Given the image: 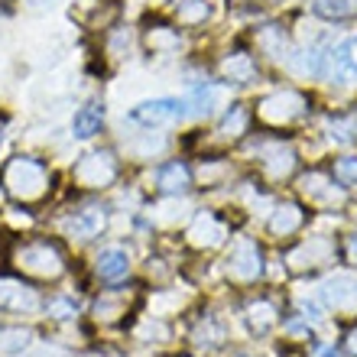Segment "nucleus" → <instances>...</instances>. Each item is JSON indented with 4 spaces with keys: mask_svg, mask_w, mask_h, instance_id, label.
<instances>
[{
    "mask_svg": "<svg viewBox=\"0 0 357 357\" xmlns=\"http://www.w3.org/2000/svg\"><path fill=\"white\" fill-rule=\"evenodd\" d=\"M225 75L234 82V85H247L250 78L257 75V66H254V59L244 56V52H237V56H231L225 62Z\"/></svg>",
    "mask_w": 357,
    "mask_h": 357,
    "instance_id": "4468645a",
    "label": "nucleus"
},
{
    "mask_svg": "<svg viewBox=\"0 0 357 357\" xmlns=\"http://www.w3.org/2000/svg\"><path fill=\"white\" fill-rule=\"evenodd\" d=\"M29 335L26 328H3L0 331V354H20V351L29 344Z\"/></svg>",
    "mask_w": 357,
    "mask_h": 357,
    "instance_id": "6ab92c4d",
    "label": "nucleus"
},
{
    "mask_svg": "<svg viewBox=\"0 0 357 357\" xmlns=\"http://www.w3.org/2000/svg\"><path fill=\"white\" fill-rule=\"evenodd\" d=\"M160 188L162 192H185L188 188V169L182 162H169L160 169Z\"/></svg>",
    "mask_w": 357,
    "mask_h": 357,
    "instance_id": "dca6fc26",
    "label": "nucleus"
},
{
    "mask_svg": "<svg viewBox=\"0 0 357 357\" xmlns=\"http://www.w3.org/2000/svg\"><path fill=\"white\" fill-rule=\"evenodd\" d=\"M101 123H104V107L101 104H85L82 111H75L72 130H75V137L88 140V137H94V133L101 130Z\"/></svg>",
    "mask_w": 357,
    "mask_h": 357,
    "instance_id": "9d476101",
    "label": "nucleus"
},
{
    "mask_svg": "<svg viewBox=\"0 0 357 357\" xmlns=\"http://www.w3.org/2000/svg\"><path fill=\"white\" fill-rule=\"evenodd\" d=\"M328 75L338 85H354L357 82V36L341 43L328 56Z\"/></svg>",
    "mask_w": 357,
    "mask_h": 357,
    "instance_id": "20e7f679",
    "label": "nucleus"
},
{
    "mask_svg": "<svg viewBox=\"0 0 357 357\" xmlns=\"http://www.w3.org/2000/svg\"><path fill=\"white\" fill-rule=\"evenodd\" d=\"M211 104H215V88H211V85H198L195 91L182 101V107H188V114H192V117H208V114H211Z\"/></svg>",
    "mask_w": 357,
    "mask_h": 357,
    "instance_id": "2eb2a0df",
    "label": "nucleus"
},
{
    "mask_svg": "<svg viewBox=\"0 0 357 357\" xmlns=\"http://www.w3.org/2000/svg\"><path fill=\"white\" fill-rule=\"evenodd\" d=\"M302 107H305V98L296 91H282V94H273L266 98L264 107H260V117L273 123H289L292 117H299Z\"/></svg>",
    "mask_w": 357,
    "mask_h": 357,
    "instance_id": "39448f33",
    "label": "nucleus"
},
{
    "mask_svg": "<svg viewBox=\"0 0 357 357\" xmlns=\"http://www.w3.org/2000/svg\"><path fill=\"white\" fill-rule=\"evenodd\" d=\"M335 178L344 182V185H354L357 182V156H341L335 162Z\"/></svg>",
    "mask_w": 357,
    "mask_h": 357,
    "instance_id": "aec40b11",
    "label": "nucleus"
},
{
    "mask_svg": "<svg viewBox=\"0 0 357 357\" xmlns=\"http://www.w3.org/2000/svg\"><path fill=\"white\" fill-rule=\"evenodd\" d=\"M43 3H46V0H29V7H43Z\"/></svg>",
    "mask_w": 357,
    "mask_h": 357,
    "instance_id": "5701e85b",
    "label": "nucleus"
},
{
    "mask_svg": "<svg viewBox=\"0 0 357 357\" xmlns=\"http://www.w3.org/2000/svg\"><path fill=\"white\" fill-rule=\"evenodd\" d=\"M319 357H341V354H338L335 348H321V351H319Z\"/></svg>",
    "mask_w": 357,
    "mask_h": 357,
    "instance_id": "412c9836",
    "label": "nucleus"
},
{
    "mask_svg": "<svg viewBox=\"0 0 357 357\" xmlns=\"http://www.w3.org/2000/svg\"><path fill=\"white\" fill-rule=\"evenodd\" d=\"M321 299L328 302V305H335V309H354V305H357V280L338 276V280L325 282Z\"/></svg>",
    "mask_w": 357,
    "mask_h": 357,
    "instance_id": "1a4fd4ad",
    "label": "nucleus"
},
{
    "mask_svg": "<svg viewBox=\"0 0 357 357\" xmlns=\"http://www.w3.org/2000/svg\"><path fill=\"white\" fill-rule=\"evenodd\" d=\"M315 17L341 23V20H354L357 17V0H315L312 3Z\"/></svg>",
    "mask_w": 357,
    "mask_h": 357,
    "instance_id": "9b49d317",
    "label": "nucleus"
},
{
    "mask_svg": "<svg viewBox=\"0 0 357 357\" xmlns=\"http://www.w3.org/2000/svg\"><path fill=\"white\" fill-rule=\"evenodd\" d=\"M0 305L3 309H36L39 305V296L29 286H23L20 280H10V276H0Z\"/></svg>",
    "mask_w": 357,
    "mask_h": 357,
    "instance_id": "6e6552de",
    "label": "nucleus"
},
{
    "mask_svg": "<svg viewBox=\"0 0 357 357\" xmlns=\"http://www.w3.org/2000/svg\"><path fill=\"white\" fill-rule=\"evenodd\" d=\"M20 264L26 266L29 273H39V276H59L62 273V257L52 244L46 241H36V244H26L20 250Z\"/></svg>",
    "mask_w": 357,
    "mask_h": 357,
    "instance_id": "f03ea898",
    "label": "nucleus"
},
{
    "mask_svg": "<svg viewBox=\"0 0 357 357\" xmlns=\"http://www.w3.org/2000/svg\"><path fill=\"white\" fill-rule=\"evenodd\" d=\"M104 227V208H85L68 221V231L75 237H94Z\"/></svg>",
    "mask_w": 357,
    "mask_h": 357,
    "instance_id": "ddd939ff",
    "label": "nucleus"
},
{
    "mask_svg": "<svg viewBox=\"0 0 357 357\" xmlns=\"http://www.w3.org/2000/svg\"><path fill=\"white\" fill-rule=\"evenodd\" d=\"M260 270H264V257H260L257 244H250V241L237 244L231 260H227V273L234 280H254V276H260Z\"/></svg>",
    "mask_w": 357,
    "mask_h": 357,
    "instance_id": "0eeeda50",
    "label": "nucleus"
},
{
    "mask_svg": "<svg viewBox=\"0 0 357 357\" xmlns=\"http://www.w3.org/2000/svg\"><path fill=\"white\" fill-rule=\"evenodd\" d=\"M247 123H250V111H247L244 104H234L231 111H227L225 123H221V133L225 137H241L247 130Z\"/></svg>",
    "mask_w": 357,
    "mask_h": 357,
    "instance_id": "a211bd4d",
    "label": "nucleus"
},
{
    "mask_svg": "<svg viewBox=\"0 0 357 357\" xmlns=\"http://www.w3.org/2000/svg\"><path fill=\"white\" fill-rule=\"evenodd\" d=\"M182 101H172V98H156V101H143L130 111V121L143 123V127H160V123H169L176 117H182Z\"/></svg>",
    "mask_w": 357,
    "mask_h": 357,
    "instance_id": "7ed1b4c3",
    "label": "nucleus"
},
{
    "mask_svg": "<svg viewBox=\"0 0 357 357\" xmlns=\"http://www.w3.org/2000/svg\"><path fill=\"white\" fill-rule=\"evenodd\" d=\"M127 270H130V260H127L123 250H104V254L98 257V276H101V280L117 282L127 276Z\"/></svg>",
    "mask_w": 357,
    "mask_h": 357,
    "instance_id": "f8f14e48",
    "label": "nucleus"
},
{
    "mask_svg": "<svg viewBox=\"0 0 357 357\" xmlns=\"http://www.w3.org/2000/svg\"><path fill=\"white\" fill-rule=\"evenodd\" d=\"M3 185H7L10 195L23 198V202H36V198L46 195L49 185V172L46 166L33 156H17V160L7 162L3 169Z\"/></svg>",
    "mask_w": 357,
    "mask_h": 357,
    "instance_id": "f257e3e1",
    "label": "nucleus"
},
{
    "mask_svg": "<svg viewBox=\"0 0 357 357\" xmlns=\"http://www.w3.org/2000/svg\"><path fill=\"white\" fill-rule=\"evenodd\" d=\"M0 143H3V127H0Z\"/></svg>",
    "mask_w": 357,
    "mask_h": 357,
    "instance_id": "b1692460",
    "label": "nucleus"
},
{
    "mask_svg": "<svg viewBox=\"0 0 357 357\" xmlns=\"http://www.w3.org/2000/svg\"><path fill=\"white\" fill-rule=\"evenodd\" d=\"M302 225V211L296 205H286V208H280L276 215H273V221H270V227H273V234H292L296 227Z\"/></svg>",
    "mask_w": 357,
    "mask_h": 357,
    "instance_id": "f3484780",
    "label": "nucleus"
},
{
    "mask_svg": "<svg viewBox=\"0 0 357 357\" xmlns=\"http://www.w3.org/2000/svg\"><path fill=\"white\" fill-rule=\"evenodd\" d=\"M351 351L357 354V331H351Z\"/></svg>",
    "mask_w": 357,
    "mask_h": 357,
    "instance_id": "4be33fe9",
    "label": "nucleus"
},
{
    "mask_svg": "<svg viewBox=\"0 0 357 357\" xmlns=\"http://www.w3.org/2000/svg\"><path fill=\"white\" fill-rule=\"evenodd\" d=\"M117 176V162L111 160V153H91L75 166V178L85 185H104Z\"/></svg>",
    "mask_w": 357,
    "mask_h": 357,
    "instance_id": "423d86ee",
    "label": "nucleus"
}]
</instances>
